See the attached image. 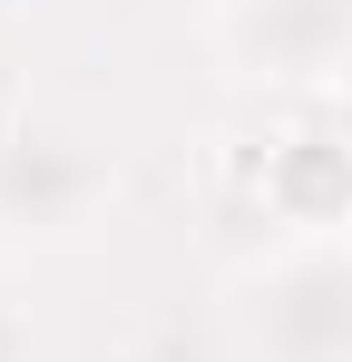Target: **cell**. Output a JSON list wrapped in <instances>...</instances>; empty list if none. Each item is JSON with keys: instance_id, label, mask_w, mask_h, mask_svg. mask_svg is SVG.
<instances>
[{"instance_id": "obj_1", "label": "cell", "mask_w": 352, "mask_h": 362, "mask_svg": "<svg viewBox=\"0 0 352 362\" xmlns=\"http://www.w3.org/2000/svg\"><path fill=\"white\" fill-rule=\"evenodd\" d=\"M117 206V157L98 127L20 108L0 118V235L20 245H78Z\"/></svg>"}, {"instance_id": "obj_2", "label": "cell", "mask_w": 352, "mask_h": 362, "mask_svg": "<svg viewBox=\"0 0 352 362\" xmlns=\"http://www.w3.org/2000/svg\"><path fill=\"white\" fill-rule=\"evenodd\" d=\"M235 362H352V245H274L225 303Z\"/></svg>"}, {"instance_id": "obj_3", "label": "cell", "mask_w": 352, "mask_h": 362, "mask_svg": "<svg viewBox=\"0 0 352 362\" xmlns=\"http://www.w3.org/2000/svg\"><path fill=\"white\" fill-rule=\"evenodd\" d=\"M245 206L284 245H352V127L333 108H293L245 157Z\"/></svg>"}, {"instance_id": "obj_4", "label": "cell", "mask_w": 352, "mask_h": 362, "mask_svg": "<svg viewBox=\"0 0 352 362\" xmlns=\"http://www.w3.org/2000/svg\"><path fill=\"white\" fill-rule=\"evenodd\" d=\"M216 40H225V59L245 78L313 98V88H333L352 69V0H225Z\"/></svg>"}, {"instance_id": "obj_5", "label": "cell", "mask_w": 352, "mask_h": 362, "mask_svg": "<svg viewBox=\"0 0 352 362\" xmlns=\"http://www.w3.org/2000/svg\"><path fill=\"white\" fill-rule=\"evenodd\" d=\"M0 362H40V333H30V313H20L10 284H0Z\"/></svg>"}, {"instance_id": "obj_6", "label": "cell", "mask_w": 352, "mask_h": 362, "mask_svg": "<svg viewBox=\"0 0 352 362\" xmlns=\"http://www.w3.org/2000/svg\"><path fill=\"white\" fill-rule=\"evenodd\" d=\"M196 10H206V20H216V10H225V0H196Z\"/></svg>"}]
</instances>
